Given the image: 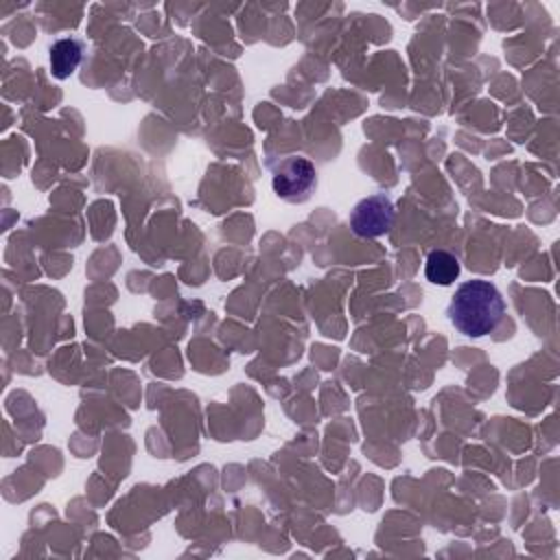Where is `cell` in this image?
I'll list each match as a JSON object with an SVG mask.
<instances>
[{
    "instance_id": "6da1fadb",
    "label": "cell",
    "mask_w": 560,
    "mask_h": 560,
    "mask_svg": "<svg viewBox=\"0 0 560 560\" xmlns=\"http://www.w3.org/2000/svg\"><path fill=\"white\" fill-rule=\"evenodd\" d=\"M446 315L462 335L483 337L501 324L505 300L490 280H466L455 289Z\"/></svg>"
},
{
    "instance_id": "7a4b0ae2",
    "label": "cell",
    "mask_w": 560,
    "mask_h": 560,
    "mask_svg": "<svg viewBox=\"0 0 560 560\" xmlns=\"http://www.w3.org/2000/svg\"><path fill=\"white\" fill-rule=\"evenodd\" d=\"M317 184L315 164L302 155L284 158L271 177L273 192L284 201H304Z\"/></svg>"
},
{
    "instance_id": "3957f363",
    "label": "cell",
    "mask_w": 560,
    "mask_h": 560,
    "mask_svg": "<svg viewBox=\"0 0 560 560\" xmlns=\"http://www.w3.org/2000/svg\"><path fill=\"white\" fill-rule=\"evenodd\" d=\"M394 217H396L394 201L387 195L378 192V195H370V197L361 199L352 208L350 228L361 238H376L392 230Z\"/></svg>"
},
{
    "instance_id": "277c9868",
    "label": "cell",
    "mask_w": 560,
    "mask_h": 560,
    "mask_svg": "<svg viewBox=\"0 0 560 560\" xmlns=\"http://www.w3.org/2000/svg\"><path fill=\"white\" fill-rule=\"evenodd\" d=\"M83 42L77 37H61L50 46V74L55 79H68L74 74L83 59Z\"/></svg>"
},
{
    "instance_id": "5b68a950",
    "label": "cell",
    "mask_w": 560,
    "mask_h": 560,
    "mask_svg": "<svg viewBox=\"0 0 560 560\" xmlns=\"http://www.w3.org/2000/svg\"><path fill=\"white\" fill-rule=\"evenodd\" d=\"M462 265L457 260L455 254L446 252V249H433L429 252L427 260H424V276L429 282L440 284V287H448L459 278Z\"/></svg>"
}]
</instances>
